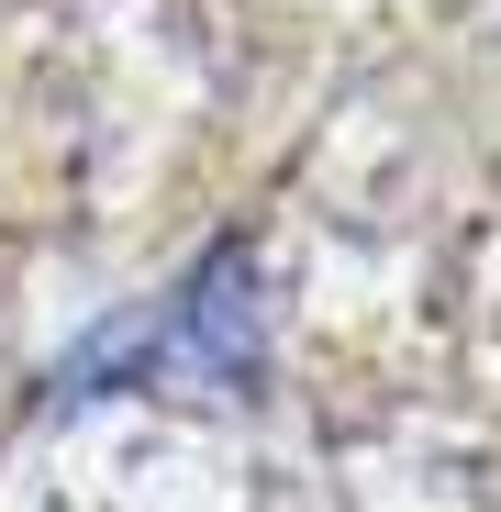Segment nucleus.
<instances>
[{
	"label": "nucleus",
	"mask_w": 501,
	"mask_h": 512,
	"mask_svg": "<svg viewBox=\"0 0 501 512\" xmlns=\"http://www.w3.org/2000/svg\"><path fill=\"white\" fill-rule=\"evenodd\" d=\"M90 379H257V301H245V256L223 245L212 268L179 290V312H156V323H123V334H90L56 390H90Z\"/></svg>",
	"instance_id": "nucleus-1"
}]
</instances>
